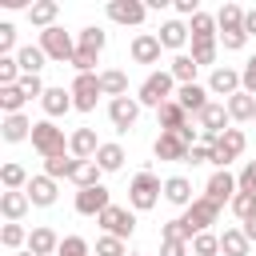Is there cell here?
I'll list each match as a JSON object with an SVG mask.
<instances>
[{"instance_id": "obj_1", "label": "cell", "mask_w": 256, "mask_h": 256, "mask_svg": "<svg viewBox=\"0 0 256 256\" xmlns=\"http://www.w3.org/2000/svg\"><path fill=\"white\" fill-rule=\"evenodd\" d=\"M216 220H220V204L208 200V196H196V200L184 208V216H180V224H184V240L192 244V240H196L200 232H208Z\"/></svg>"}, {"instance_id": "obj_2", "label": "cell", "mask_w": 256, "mask_h": 256, "mask_svg": "<svg viewBox=\"0 0 256 256\" xmlns=\"http://www.w3.org/2000/svg\"><path fill=\"white\" fill-rule=\"evenodd\" d=\"M164 196V180L156 176V172H136L132 176V184H128V204H132V212H148V208H156V200Z\"/></svg>"}, {"instance_id": "obj_3", "label": "cell", "mask_w": 256, "mask_h": 256, "mask_svg": "<svg viewBox=\"0 0 256 256\" xmlns=\"http://www.w3.org/2000/svg\"><path fill=\"white\" fill-rule=\"evenodd\" d=\"M140 108H160V104H168V100H176V80H172V72H152L144 84H140Z\"/></svg>"}, {"instance_id": "obj_4", "label": "cell", "mask_w": 256, "mask_h": 256, "mask_svg": "<svg viewBox=\"0 0 256 256\" xmlns=\"http://www.w3.org/2000/svg\"><path fill=\"white\" fill-rule=\"evenodd\" d=\"M32 148H36L44 160H52V156H64V152H68L64 128H56L52 120H36V128H32Z\"/></svg>"}, {"instance_id": "obj_5", "label": "cell", "mask_w": 256, "mask_h": 256, "mask_svg": "<svg viewBox=\"0 0 256 256\" xmlns=\"http://www.w3.org/2000/svg\"><path fill=\"white\" fill-rule=\"evenodd\" d=\"M40 48H44V56L56 60V64H72V56H76V40H72L60 24L40 32Z\"/></svg>"}, {"instance_id": "obj_6", "label": "cell", "mask_w": 256, "mask_h": 256, "mask_svg": "<svg viewBox=\"0 0 256 256\" xmlns=\"http://www.w3.org/2000/svg\"><path fill=\"white\" fill-rule=\"evenodd\" d=\"M96 224L104 228V236H116V240H128V236L136 232V212H128V208H120V204H112V208H104V212L96 216Z\"/></svg>"}, {"instance_id": "obj_7", "label": "cell", "mask_w": 256, "mask_h": 256, "mask_svg": "<svg viewBox=\"0 0 256 256\" xmlns=\"http://www.w3.org/2000/svg\"><path fill=\"white\" fill-rule=\"evenodd\" d=\"M68 92H72V104H76V112H92V108H96V100L104 96V88H100V72L76 76Z\"/></svg>"}, {"instance_id": "obj_8", "label": "cell", "mask_w": 256, "mask_h": 256, "mask_svg": "<svg viewBox=\"0 0 256 256\" xmlns=\"http://www.w3.org/2000/svg\"><path fill=\"white\" fill-rule=\"evenodd\" d=\"M244 148H248V136H244L240 128H228V132L216 140V148H212V164H216V168H228Z\"/></svg>"}, {"instance_id": "obj_9", "label": "cell", "mask_w": 256, "mask_h": 256, "mask_svg": "<svg viewBox=\"0 0 256 256\" xmlns=\"http://www.w3.org/2000/svg\"><path fill=\"white\" fill-rule=\"evenodd\" d=\"M136 116H140V100H136V96L108 100V120H112V128H116V132H128V128L136 124Z\"/></svg>"}, {"instance_id": "obj_10", "label": "cell", "mask_w": 256, "mask_h": 256, "mask_svg": "<svg viewBox=\"0 0 256 256\" xmlns=\"http://www.w3.org/2000/svg\"><path fill=\"white\" fill-rule=\"evenodd\" d=\"M188 152H192V148L180 140V132H160L156 144H152V156H156V160H172V164H180V160L188 164Z\"/></svg>"}, {"instance_id": "obj_11", "label": "cell", "mask_w": 256, "mask_h": 256, "mask_svg": "<svg viewBox=\"0 0 256 256\" xmlns=\"http://www.w3.org/2000/svg\"><path fill=\"white\" fill-rule=\"evenodd\" d=\"M72 204H76V212H80V216H100L104 208H112V196H108V188H104V184H96V188H80Z\"/></svg>"}, {"instance_id": "obj_12", "label": "cell", "mask_w": 256, "mask_h": 256, "mask_svg": "<svg viewBox=\"0 0 256 256\" xmlns=\"http://www.w3.org/2000/svg\"><path fill=\"white\" fill-rule=\"evenodd\" d=\"M240 192V184H236V176L228 172V168H216L212 176H208V200H216V204H232V196Z\"/></svg>"}, {"instance_id": "obj_13", "label": "cell", "mask_w": 256, "mask_h": 256, "mask_svg": "<svg viewBox=\"0 0 256 256\" xmlns=\"http://www.w3.org/2000/svg\"><path fill=\"white\" fill-rule=\"evenodd\" d=\"M108 16H112L116 24H128V28H136V24H144V16H148V4H140V0H108Z\"/></svg>"}, {"instance_id": "obj_14", "label": "cell", "mask_w": 256, "mask_h": 256, "mask_svg": "<svg viewBox=\"0 0 256 256\" xmlns=\"http://www.w3.org/2000/svg\"><path fill=\"white\" fill-rule=\"evenodd\" d=\"M208 92H212V96H236V92H244V80H240L236 68H212Z\"/></svg>"}, {"instance_id": "obj_15", "label": "cell", "mask_w": 256, "mask_h": 256, "mask_svg": "<svg viewBox=\"0 0 256 256\" xmlns=\"http://www.w3.org/2000/svg\"><path fill=\"white\" fill-rule=\"evenodd\" d=\"M160 36H152V32H140V36H132V44H128V52H132V60L136 64H156L160 60Z\"/></svg>"}, {"instance_id": "obj_16", "label": "cell", "mask_w": 256, "mask_h": 256, "mask_svg": "<svg viewBox=\"0 0 256 256\" xmlns=\"http://www.w3.org/2000/svg\"><path fill=\"white\" fill-rule=\"evenodd\" d=\"M68 152H72L76 160H96V152H100L96 132H92V128H76V132L68 136Z\"/></svg>"}, {"instance_id": "obj_17", "label": "cell", "mask_w": 256, "mask_h": 256, "mask_svg": "<svg viewBox=\"0 0 256 256\" xmlns=\"http://www.w3.org/2000/svg\"><path fill=\"white\" fill-rule=\"evenodd\" d=\"M176 100H180V108H184V112H196V116L212 104L204 84H180V88H176Z\"/></svg>"}, {"instance_id": "obj_18", "label": "cell", "mask_w": 256, "mask_h": 256, "mask_svg": "<svg viewBox=\"0 0 256 256\" xmlns=\"http://www.w3.org/2000/svg\"><path fill=\"white\" fill-rule=\"evenodd\" d=\"M32 120L24 116V112H16V116H4V124H0V136L8 140V144H20V140H32Z\"/></svg>"}, {"instance_id": "obj_19", "label": "cell", "mask_w": 256, "mask_h": 256, "mask_svg": "<svg viewBox=\"0 0 256 256\" xmlns=\"http://www.w3.org/2000/svg\"><path fill=\"white\" fill-rule=\"evenodd\" d=\"M24 192H28V200H32L36 208H48V204H56V180H52V176H32Z\"/></svg>"}, {"instance_id": "obj_20", "label": "cell", "mask_w": 256, "mask_h": 256, "mask_svg": "<svg viewBox=\"0 0 256 256\" xmlns=\"http://www.w3.org/2000/svg\"><path fill=\"white\" fill-rule=\"evenodd\" d=\"M32 208V200H28V192H0V216L8 220V224H20V216Z\"/></svg>"}, {"instance_id": "obj_21", "label": "cell", "mask_w": 256, "mask_h": 256, "mask_svg": "<svg viewBox=\"0 0 256 256\" xmlns=\"http://www.w3.org/2000/svg\"><path fill=\"white\" fill-rule=\"evenodd\" d=\"M40 108H44L48 120H56V116H64V112L76 108V104H72V92H64V88H48V92L40 96Z\"/></svg>"}, {"instance_id": "obj_22", "label": "cell", "mask_w": 256, "mask_h": 256, "mask_svg": "<svg viewBox=\"0 0 256 256\" xmlns=\"http://www.w3.org/2000/svg\"><path fill=\"white\" fill-rule=\"evenodd\" d=\"M156 120H160V132H180L188 124V112L180 108V100H168L156 108Z\"/></svg>"}, {"instance_id": "obj_23", "label": "cell", "mask_w": 256, "mask_h": 256, "mask_svg": "<svg viewBox=\"0 0 256 256\" xmlns=\"http://www.w3.org/2000/svg\"><path fill=\"white\" fill-rule=\"evenodd\" d=\"M164 200L176 204V208H188L192 204V180L188 176H168L164 180Z\"/></svg>"}, {"instance_id": "obj_24", "label": "cell", "mask_w": 256, "mask_h": 256, "mask_svg": "<svg viewBox=\"0 0 256 256\" xmlns=\"http://www.w3.org/2000/svg\"><path fill=\"white\" fill-rule=\"evenodd\" d=\"M28 252H36V256H56V252H60V236H56L52 228H32V232H28Z\"/></svg>"}, {"instance_id": "obj_25", "label": "cell", "mask_w": 256, "mask_h": 256, "mask_svg": "<svg viewBox=\"0 0 256 256\" xmlns=\"http://www.w3.org/2000/svg\"><path fill=\"white\" fill-rule=\"evenodd\" d=\"M56 16H60V4L56 0H36V4H28V20L44 32V28H56Z\"/></svg>"}, {"instance_id": "obj_26", "label": "cell", "mask_w": 256, "mask_h": 256, "mask_svg": "<svg viewBox=\"0 0 256 256\" xmlns=\"http://www.w3.org/2000/svg\"><path fill=\"white\" fill-rule=\"evenodd\" d=\"M156 36H160V44H164V48H172V52L180 56V48L188 44V36H192V32H188V24L168 20V24H160V32H156Z\"/></svg>"}, {"instance_id": "obj_27", "label": "cell", "mask_w": 256, "mask_h": 256, "mask_svg": "<svg viewBox=\"0 0 256 256\" xmlns=\"http://www.w3.org/2000/svg\"><path fill=\"white\" fill-rule=\"evenodd\" d=\"M44 60H48V56H44V48H40V44H24V48L16 52V64H20V72H24V76H40Z\"/></svg>"}, {"instance_id": "obj_28", "label": "cell", "mask_w": 256, "mask_h": 256, "mask_svg": "<svg viewBox=\"0 0 256 256\" xmlns=\"http://www.w3.org/2000/svg\"><path fill=\"white\" fill-rule=\"evenodd\" d=\"M76 168H80V160H76L72 152L44 160V176H52V180H72V176H76Z\"/></svg>"}, {"instance_id": "obj_29", "label": "cell", "mask_w": 256, "mask_h": 256, "mask_svg": "<svg viewBox=\"0 0 256 256\" xmlns=\"http://www.w3.org/2000/svg\"><path fill=\"white\" fill-rule=\"evenodd\" d=\"M224 104H228V116H232V120H240V124H244V120H256V96L236 92V96H228Z\"/></svg>"}, {"instance_id": "obj_30", "label": "cell", "mask_w": 256, "mask_h": 256, "mask_svg": "<svg viewBox=\"0 0 256 256\" xmlns=\"http://www.w3.org/2000/svg\"><path fill=\"white\" fill-rule=\"evenodd\" d=\"M248 248H252V240L244 236V228H224V236H220L224 256H248Z\"/></svg>"}, {"instance_id": "obj_31", "label": "cell", "mask_w": 256, "mask_h": 256, "mask_svg": "<svg viewBox=\"0 0 256 256\" xmlns=\"http://www.w3.org/2000/svg\"><path fill=\"white\" fill-rule=\"evenodd\" d=\"M196 60L188 56V52H180V56H172V64H168V72H172V80L176 84H196Z\"/></svg>"}, {"instance_id": "obj_32", "label": "cell", "mask_w": 256, "mask_h": 256, "mask_svg": "<svg viewBox=\"0 0 256 256\" xmlns=\"http://www.w3.org/2000/svg\"><path fill=\"white\" fill-rule=\"evenodd\" d=\"M100 88H104V96L120 100V96H128V76H124L120 68H104V72H100Z\"/></svg>"}, {"instance_id": "obj_33", "label": "cell", "mask_w": 256, "mask_h": 256, "mask_svg": "<svg viewBox=\"0 0 256 256\" xmlns=\"http://www.w3.org/2000/svg\"><path fill=\"white\" fill-rule=\"evenodd\" d=\"M188 32H192V40H220L216 16H208V12H196V16L188 20Z\"/></svg>"}, {"instance_id": "obj_34", "label": "cell", "mask_w": 256, "mask_h": 256, "mask_svg": "<svg viewBox=\"0 0 256 256\" xmlns=\"http://www.w3.org/2000/svg\"><path fill=\"white\" fill-rule=\"evenodd\" d=\"M124 148L120 144H100V152H96V164H100V172H120L124 168Z\"/></svg>"}, {"instance_id": "obj_35", "label": "cell", "mask_w": 256, "mask_h": 256, "mask_svg": "<svg viewBox=\"0 0 256 256\" xmlns=\"http://www.w3.org/2000/svg\"><path fill=\"white\" fill-rule=\"evenodd\" d=\"M104 44H108V36H104V28H96V24H88V28H80V36H76V48H84V52H104Z\"/></svg>"}, {"instance_id": "obj_36", "label": "cell", "mask_w": 256, "mask_h": 256, "mask_svg": "<svg viewBox=\"0 0 256 256\" xmlns=\"http://www.w3.org/2000/svg\"><path fill=\"white\" fill-rule=\"evenodd\" d=\"M24 104H28V96L12 84V88H0V112L4 116H16V112H24Z\"/></svg>"}, {"instance_id": "obj_37", "label": "cell", "mask_w": 256, "mask_h": 256, "mask_svg": "<svg viewBox=\"0 0 256 256\" xmlns=\"http://www.w3.org/2000/svg\"><path fill=\"white\" fill-rule=\"evenodd\" d=\"M100 176H104V172H100V164H96V160H80V168H76L72 184H76V188H96V184H100Z\"/></svg>"}, {"instance_id": "obj_38", "label": "cell", "mask_w": 256, "mask_h": 256, "mask_svg": "<svg viewBox=\"0 0 256 256\" xmlns=\"http://www.w3.org/2000/svg\"><path fill=\"white\" fill-rule=\"evenodd\" d=\"M216 24H220V32L244 28V8H240V4H224V8L216 12Z\"/></svg>"}, {"instance_id": "obj_39", "label": "cell", "mask_w": 256, "mask_h": 256, "mask_svg": "<svg viewBox=\"0 0 256 256\" xmlns=\"http://www.w3.org/2000/svg\"><path fill=\"white\" fill-rule=\"evenodd\" d=\"M216 52H220V40H192V60L204 68V64H216Z\"/></svg>"}, {"instance_id": "obj_40", "label": "cell", "mask_w": 256, "mask_h": 256, "mask_svg": "<svg viewBox=\"0 0 256 256\" xmlns=\"http://www.w3.org/2000/svg\"><path fill=\"white\" fill-rule=\"evenodd\" d=\"M228 208H232L236 220H252V216H256V192H236Z\"/></svg>"}, {"instance_id": "obj_41", "label": "cell", "mask_w": 256, "mask_h": 256, "mask_svg": "<svg viewBox=\"0 0 256 256\" xmlns=\"http://www.w3.org/2000/svg\"><path fill=\"white\" fill-rule=\"evenodd\" d=\"M0 244H4L8 252H20V244H28V232H24L20 224H4V228H0Z\"/></svg>"}, {"instance_id": "obj_42", "label": "cell", "mask_w": 256, "mask_h": 256, "mask_svg": "<svg viewBox=\"0 0 256 256\" xmlns=\"http://www.w3.org/2000/svg\"><path fill=\"white\" fill-rule=\"evenodd\" d=\"M216 252H220V236L216 232H200L192 240V256H216Z\"/></svg>"}, {"instance_id": "obj_43", "label": "cell", "mask_w": 256, "mask_h": 256, "mask_svg": "<svg viewBox=\"0 0 256 256\" xmlns=\"http://www.w3.org/2000/svg\"><path fill=\"white\" fill-rule=\"evenodd\" d=\"M56 256H92V248H88V240H84V236H64Z\"/></svg>"}, {"instance_id": "obj_44", "label": "cell", "mask_w": 256, "mask_h": 256, "mask_svg": "<svg viewBox=\"0 0 256 256\" xmlns=\"http://www.w3.org/2000/svg\"><path fill=\"white\" fill-rule=\"evenodd\" d=\"M92 256H128V248H124V240H116V236H100Z\"/></svg>"}, {"instance_id": "obj_45", "label": "cell", "mask_w": 256, "mask_h": 256, "mask_svg": "<svg viewBox=\"0 0 256 256\" xmlns=\"http://www.w3.org/2000/svg\"><path fill=\"white\" fill-rule=\"evenodd\" d=\"M220 44H224V52H240V48L248 44V32H244V28H232V32H220Z\"/></svg>"}, {"instance_id": "obj_46", "label": "cell", "mask_w": 256, "mask_h": 256, "mask_svg": "<svg viewBox=\"0 0 256 256\" xmlns=\"http://www.w3.org/2000/svg\"><path fill=\"white\" fill-rule=\"evenodd\" d=\"M16 88H20V92H24V96H28V100H40V96H44V92H48V88H44V80H40V76H20V84H16Z\"/></svg>"}, {"instance_id": "obj_47", "label": "cell", "mask_w": 256, "mask_h": 256, "mask_svg": "<svg viewBox=\"0 0 256 256\" xmlns=\"http://www.w3.org/2000/svg\"><path fill=\"white\" fill-rule=\"evenodd\" d=\"M72 68H76V76H88V72L96 68V52H84V48H76V56H72Z\"/></svg>"}, {"instance_id": "obj_48", "label": "cell", "mask_w": 256, "mask_h": 256, "mask_svg": "<svg viewBox=\"0 0 256 256\" xmlns=\"http://www.w3.org/2000/svg\"><path fill=\"white\" fill-rule=\"evenodd\" d=\"M160 256H192L188 240H160Z\"/></svg>"}, {"instance_id": "obj_49", "label": "cell", "mask_w": 256, "mask_h": 256, "mask_svg": "<svg viewBox=\"0 0 256 256\" xmlns=\"http://www.w3.org/2000/svg\"><path fill=\"white\" fill-rule=\"evenodd\" d=\"M236 184H240V192H256V160H248V164L240 168Z\"/></svg>"}, {"instance_id": "obj_50", "label": "cell", "mask_w": 256, "mask_h": 256, "mask_svg": "<svg viewBox=\"0 0 256 256\" xmlns=\"http://www.w3.org/2000/svg\"><path fill=\"white\" fill-rule=\"evenodd\" d=\"M12 48H16V24L4 20V24H0V56H8Z\"/></svg>"}, {"instance_id": "obj_51", "label": "cell", "mask_w": 256, "mask_h": 256, "mask_svg": "<svg viewBox=\"0 0 256 256\" xmlns=\"http://www.w3.org/2000/svg\"><path fill=\"white\" fill-rule=\"evenodd\" d=\"M240 80H244V92H248V96H256V56H248V60H244Z\"/></svg>"}, {"instance_id": "obj_52", "label": "cell", "mask_w": 256, "mask_h": 256, "mask_svg": "<svg viewBox=\"0 0 256 256\" xmlns=\"http://www.w3.org/2000/svg\"><path fill=\"white\" fill-rule=\"evenodd\" d=\"M188 164H192V168H200V164H212V148H208V144H192V152H188Z\"/></svg>"}, {"instance_id": "obj_53", "label": "cell", "mask_w": 256, "mask_h": 256, "mask_svg": "<svg viewBox=\"0 0 256 256\" xmlns=\"http://www.w3.org/2000/svg\"><path fill=\"white\" fill-rule=\"evenodd\" d=\"M160 240H184V224H180V216L168 220V224H160Z\"/></svg>"}, {"instance_id": "obj_54", "label": "cell", "mask_w": 256, "mask_h": 256, "mask_svg": "<svg viewBox=\"0 0 256 256\" xmlns=\"http://www.w3.org/2000/svg\"><path fill=\"white\" fill-rule=\"evenodd\" d=\"M176 12H180V16H188V20H192V16H196V12H200V8H196V0H176Z\"/></svg>"}, {"instance_id": "obj_55", "label": "cell", "mask_w": 256, "mask_h": 256, "mask_svg": "<svg viewBox=\"0 0 256 256\" xmlns=\"http://www.w3.org/2000/svg\"><path fill=\"white\" fill-rule=\"evenodd\" d=\"M244 32H248V36H256V8H248V12H244Z\"/></svg>"}, {"instance_id": "obj_56", "label": "cell", "mask_w": 256, "mask_h": 256, "mask_svg": "<svg viewBox=\"0 0 256 256\" xmlns=\"http://www.w3.org/2000/svg\"><path fill=\"white\" fill-rule=\"evenodd\" d=\"M244 236H248V240H256V216H252V220H244Z\"/></svg>"}, {"instance_id": "obj_57", "label": "cell", "mask_w": 256, "mask_h": 256, "mask_svg": "<svg viewBox=\"0 0 256 256\" xmlns=\"http://www.w3.org/2000/svg\"><path fill=\"white\" fill-rule=\"evenodd\" d=\"M12 256H36V252H28V248H24V252H12Z\"/></svg>"}]
</instances>
